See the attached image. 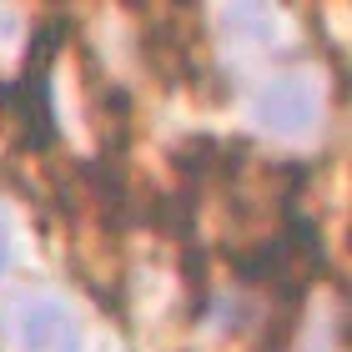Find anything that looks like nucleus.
Returning a JSON list of instances; mask_svg holds the SVG:
<instances>
[{
    "label": "nucleus",
    "instance_id": "nucleus-1",
    "mask_svg": "<svg viewBox=\"0 0 352 352\" xmlns=\"http://www.w3.org/2000/svg\"><path fill=\"white\" fill-rule=\"evenodd\" d=\"M10 106L21 111V121H25V141L36 151L45 146H56V111H51V71H41V66H25L21 71V81L10 86Z\"/></svg>",
    "mask_w": 352,
    "mask_h": 352
},
{
    "label": "nucleus",
    "instance_id": "nucleus-2",
    "mask_svg": "<svg viewBox=\"0 0 352 352\" xmlns=\"http://www.w3.org/2000/svg\"><path fill=\"white\" fill-rule=\"evenodd\" d=\"M21 347L25 352H81V332L71 327V312L51 297H36L21 312Z\"/></svg>",
    "mask_w": 352,
    "mask_h": 352
},
{
    "label": "nucleus",
    "instance_id": "nucleus-3",
    "mask_svg": "<svg viewBox=\"0 0 352 352\" xmlns=\"http://www.w3.org/2000/svg\"><path fill=\"white\" fill-rule=\"evenodd\" d=\"M257 111H262L267 126H277V131H297V126H307L312 96H307V86H302V81H272V86L262 91Z\"/></svg>",
    "mask_w": 352,
    "mask_h": 352
},
{
    "label": "nucleus",
    "instance_id": "nucleus-4",
    "mask_svg": "<svg viewBox=\"0 0 352 352\" xmlns=\"http://www.w3.org/2000/svg\"><path fill=\"white\" fill-rule=\"evenodd\" d=\"M10 267V232H6V217H0V272Z\"/></svg>",
    "mask_w": 352,
    "mask_h": 352
}]
</instances>
